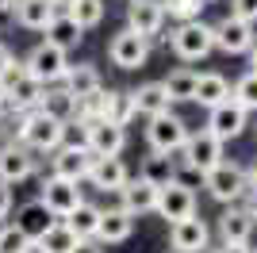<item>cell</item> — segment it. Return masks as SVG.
Instances as JSON below:
<instances>
[{
  "label": "cell",
  "mask_w": 257,
  "mask_h": 253,
  "mask_svg": "<svg viewBox=\"0 0 257 253\" xmlns=\"http://www.w3.org/2000/svg\"><path fill=\"white\" fill-rule=\"evenodd\" d=\"M16 138H20V146L31 150V154H46V150L54 154V150L62 146V138H65V123L43 115V111L35 107V111H23L20 126H16Z\"/></svg>",
  "instance_id": "obj_1"
},
{
  "label": "cell",
  "mask_w": 257,
  "mask_h": 253,
  "mask_svg": "<svg viewBox=\"0 0 257 253\" xmlns=\"http://www.w3.org/2000/svg\"><path fill=\"white\" fill-rule=\"evenodd\" d=\"M200 180H204V188L211 192V200H219V203H238L246 196V188H249L246 169L234 165V161H219V165L207 169Z\"/></svg>",
  "instance_id": "obj_2"
},
{
  "label": "cell",
  "mask_w": 257,
  "mask_h": 253,
  "mask_svg": "<svg viewBox=\"0 0 257 253\" xmlns=\"http://www.w3.org/2000/svg\"><path fill=\"white\" fill-rule=\"evenodd\" d=\"M169 46L181 62H200L215 50V31L207 23L192 20V23H177V31L169 35Z\"/></svg>",
  "instance_id": "obj_3"
},
{
  "label": "cell",
  "mask_w": 257,
  "mask_h": 253,
  "mask_svg": "<svg viewBox=\"0 0 257 253\" xmlns=\"http://www.w3.org/2000/svg\"><path fill=\"white\" fill-rule=\"evenodd\" d=\"M184 161V169L188 173H196V177H204L207 169H215L219 161H223V142L215 135H207V131H196V135L184 138V146L177 150Z\"/></svg>",
  "instance_id": "obj_4"
},
{
  "label": "cell",
  "mask_w": 257,
  "mask_h": 253,
  "mask_svg": "<svg viewBox=\"0 0 257 253\" xmlns=\"http://www.w3.org/2000/svg\"><path fill=\"white\" fill-rule=\"evenodd\" d=\"M20 65H23V73L31 77V81H39L46 88V84H58L65 77L69 58H65V50H58V46H50V42H43V46H35Z\"/></svg>",
  "instance_id": "obj_5"
},
{
  "label": "cell",
  "mask_w": 257,
  "mask_h": 253,
  "mask_svg": "<svg viewBox=\"0 0 257 253\" xmlns=\"http://www.w3.org/2000/svg\"><path fill=\"white\" fill-rule=\"evenodd\" d=\"M188 138V126H184L181 115L173 111H161V115H150V126H146V142H150L154 154H177Z\"/></svg>",
  "instance_id": "obj_6"
},
{
  "label": "cell",
  "mask_w": 257,
  "mask_h": 253,
  "mask_svg": "<svg viewBox=\"0 0 257 253\" xmlns=\"http://www.w3.org/2000/svg\"><path fill=\"white\" fill-rule=\"evenodd\" d=\"M165 222H181L188 215H196V192L184 184L181 177H173L169 184L158 188V207H154Z\"/></svg>",
  "instance_id": "obj_7"
},
{
  "label": "cell",
  "mask_w": 257,
  "mask_h": 253,
  "mask_svg": "<svg viewBox=\"0 0 257 253\" xmlns=\"http://www.w3.org/2000/svg\"><path fill=\"white\" fill-rule=\"evenodd\" d=\"M85 131V146L92 150V158H119L123 146H127V126H115L107 119H96V123H77Z\"/></svg>",
  "instance_id": "obj_8"
},
{
  "label": "cell",
  "mask_w": 257,
  "mask_h": 253,
  "mask_svg": "<svg viewBox=\"0 0 257 253\" xmlns=\"http://www.w3.org/2000/svg\"><path fill=\"white\" fill-rule=\"evenodd\" d=\"M107 58H111V65H119V69H142L146 58H150V39H142V35H135L131 27H123V31L111 35V42H107Z\"/></svg>",
  "instance_id": "obj_9"
},
{
  "label": "cell",
  "mask_w": 257,
  "mask_h": 253,
  "mask_svg": "<svg viewBox=\"0 0 257 253\" xmlns=\"http://www.w3.org/2000/svg\"><path fill=\"white\" fill-rule=\"evenodd\" d=\"M39 200H43V207L50 211L54 219H65L77 203H85V200H81L77 180H62V177H46L43 180V196H39Z\"/></svg>",
  "instance_id": "obj_10"
},
{
  "label": "cell",
  "mask_w": 257,
  "mask_h": 253,
  "mask_svg": "<svg viewBox=\"0 0 257 253\" xmlns=\"http://www.w3.org/2000/svg\"><path fill=\"white\" fill-rule=\"evenodd\" d=\"M207 242H211V230H207L204 219L188 215V219H181V222H169V245H173V253H204Z\"/></svg>",
  "instance_id": "obj_11"
},
{
  "label": "cell",
  "mask_w": 257,
  "mask_h": 253,
  "mask_svg": "<svg viewBox=\"0 0 257 253\" xmlns=\"http://www.w3.org/2000/svg\"><path fill=\"white\" fill-rule=\"evenodd\" d=\"M246 115L249 111H242L234 100H223V104L207 107V135H215L219 142H230V138H238L246 131Z\"/></svg>",
  "instance_id": "obj_12"
},
{
  "label": "cell",
  "mask_w": 257,
  "mask_h": 253,
  "mask_svg": "<svg viewBox=\"0 0 257 253\" xmlns=\"http://www.w3.org/2000/svg\"><path fill=\"white\" fill-rule=\"evenodd\" d=\"M211 31H215V46H219L223 54H246V50H253V42H257L253 23L234 20V16L219 20V23L211 27Z\"/></svg>",
  "instance_id": "obj_13"
},
{
  "label": "cell",
  "mask_w": 257,
  "mask_h": 253,
  "mask_svg": "<svg viewBox=\"0 0 257 253\" xmlns=\"http://www.w3.org/2000/svg\"><path fill=\"white\" fill-rule=\"evenodd\" d=\"M92 150L81 142V146H58L54 150V173L50 177H62V180H81L88 177V169H92Z\"/></svg>",
  "instance_id": "obj_14"
},
{
  "label": "cell",
  "mask_w": 257,
  "mask_h": 253,
  "mask_svg": "<svg viewBox=\"0 0 257 253\" xmlns=\"http://www.w3.org/2000/svg\"><path fill=\"white\" fill-rule=\"evenodd\" d=\"M127 27L142 39H154L165 27V12H161V0H135L127 8Z\"/></svg>",
  "instance_id": "obj_15"
},
{
  "label": "cell",
  "mask_w": 257,
  "mask_h": 253,
  "mask_svg": "<svg viewBox=\"0 0 257 253\" xmlns=\"http://www.w3.org/2000/svg\"><path fill=\"white\" fill-rule=\"evenodd\" d=\"M119 207L127 211L131 219H139V215H150L154 207H158V188H154L150 180H127V184H123V188H119Z\"/></svg>",
  "instance_id": "obj_16"
},
{
  "label": "cell",
  "mask_w": 257,
  "mask_h": 253,
  "mask_svg": "<svg viewBox=\"0 0 257 253\" xmlns=\"http://www.w3.org/2000/svg\"><path fill=\"white\" fill-rule=\"evenodd\" d=\"M54 222H58V219H54L50 211L43 207V200H31V203H23V207L16 211V222H12V226H16V230H20L27 242H39V238L50 230Z\"/></svg>",
  "instance_id": "obj_17"
},
{
  "label": "cell",
  "mask_w": 257,
  "mask_h": 253,
  "mask_svg": "<svg viewBox=\"0 0 257 253\" xmlns=\"http://www.w3.org/2000/svg\"><path fill=\"white\" fill-rule=\"evenodd\" d=\"M253 226L257 222L249 219V211L234 207V203L219 215V238H223V245H246L249 238H253Z\"/></svg>",
  "instance_id": "obj_18"
},
{
  "label": "cell",
  "mask_w": 257,
  "mask_h": 253,
  "mask_svg": "<svg viewBox=\"0 0 257 253\" xmlns=\"http://www.w3.org/2000/svg\"><path fill=\"white\" fill-rule=\"evenodd\" d=\"M35 173V158L23 146H0V184H20Z\"/></svg>",
  "instance_id": "obj_19"
},
{
  "label": "cell",
  "mask_w": 257,
  "mask_h": 253,
  "mask_svg": "<svg viewBox=\"0 0 257 253\" xmlns=\"http://www.w3.org/2000/svg\"><path fill=\"white\" fill-rule=\"evenodd\" d=\"M88 180H92L100 192H119L131 180V173H127V165L119 158H96L92 169H88Z\"/></svg>",
  "instance_id": "obj_20"
},
{
  "label": "cell",
  "mask_w": 257,
  "mask_h": 253,
  "mask_svg": "<svg viewBox=\"0 0 257 253\" xmlns=\"http://www.w3.org/2000/svg\"><path fill=\"white\" fill-rule=\"evenodd\" d=\"M39 111L50 119H58V123H69L77 111V96L65 88V84H54V88H43V96H39Z\"/></svg>",
  "instance_id": "obj_21"
},
{
  "label": "cell",
  "mask_w": 257,
  "mask_h": 253,
  "mask_svg": "<svg viewBox=\"0 0 257 253\" xmlns=\"http://www.w3.org/2000/svg\"><path fill=\"white\" fill-rule=\"evenodd\" d=\"M131 230H135V219H131L123 207H107V211H100L96 242H127Z\"/></svg>",
  "instance_id": "obj_22"
},
{
  "label": "cell",
  "mask_w": 257,
  "mask_h": 253,
  "mask_svg": "<svg viewBox=\"0 0 257 253\" xmlns=\"http://www.w3.org/2000/svg\"><path fill=\"white\" fill-rule=\"evenodd\" d=\"M12 16H16V23L27 27V31H46V23H50L58 12L50 8V0H16V4H12Z\"/></svg>",
  "instance_id": "obj_23"
},
{
  "label": "cell",
  "mask_w": 257,
  "mask_h": 253,
  "mask_svg": "<svg viewBox=\"0 0 257 253\" xmlns=\"http://www.w3.org/2000/svg\"><path fill=\"white\" fill-rule=\"evenodd\" d=\"M39 96H43V84L31 81L27 73H20L16 81L4 84V100H8L16 111H35V107H39Z\"/></svg>",
  "instance_id": "obj_24"
},
{
  "label": "cell",
  "mask_w": 257,
  "mask_h": 253,
  "mask_svg": "<svg viewBox=\"0 0 257 253\" xmlns=\"http://www.w3.org/2000/svg\"><path fill=\"white\" fill-rule=\"evenodd\" d=\"M81 39H85V31H81V27L65 16V12H58V16L46 23V42H50V46H58V50H65V54L77 50V46H81Z\"/></svg>",
  "instance_id": "obj_25"
},
{
  "label": "cell",
  "mask_w": 257,
  "mask_h": 253,
  "mask_svg": "<svg viewBox=\"0 0 257 253\" xmlns=\"http://www.w3.org/2000/svg\"><path fill=\"white\" fill-rule=\"evenodd\" d=\"M131 100H135V111L139 115H161V111H169V96H165V88H161V81H150V84H139L135 92H131Z\"/></svg>",
  "instance_id": "obj_26"
},
{
  "label": "cell",
  "mask_w": 257,
  "mask_h": 253,
  "mask_svg": "<svg viewBox=\"0 0 257 253\" xmlns=\"http://www.w3.org/2000/svg\"><path fill=\"white\" fill-rule=\"evenodd\" d=\"M196 104H204V107H215V104H223V100H230V84H226L223 73H200L196 77V92H192Z\"/></svg>",
  "instance_id": "obj_27"
},
{
  "label": "cell",
  "mask_w": 257,
  "mask_h": 253,
  "mask_svg": "<svg viewBox=\"0 0 257 253\" xmlns=\"http://www.w3.org/2000/svg\"><path fill=\"white\" fill-rule=\"evenodd\" d=\"M62 84H65L73 96H88V92H96V88H104V84H100L96 65H88V62H81V65H65Z\"/></svg>",
  "instance_id": "obj_28"
},
{
  "label": "cell",
  "mask_w": 257,
  "mask_h": 253,
  "mask_svg": "<svg viewBox=\"0 0 257 253\" xmlns=\"http://www.w3.org/2000/svg\"><path fill=\"white\" fill-rule=\"evenodd\" d=\"M65 226L77 234V238H96V222H100V207L96 203H77L69 215H65Z\"/></svg>",
  "instance_id": "obj_29"
},
{
  "label": "cell",
  "mask_w": 257,
  "mask_h": 253,
  "mask_svg": "<svg viewBox=\"0 0 257 253\" xmlns=\"http://www.w3.org/2000/svg\"><path fill=\"white\" fill-rule=\"evenodd\" d=\"M196 77H200V73H192V69H173V73L161 81V88H165V96H169V104H184V100H192Z\"/></svg>",
  "instance_id": "obj_30"
},
{
  "label": "cell",
  "mask_w": 257,
  "mask_h": 253,
  "mask_svg": "<svg viewBox=\"0 0 257 253\" xmlns=\"http://www.w3.org/2000/svg\"><path fill=\"white\" fill-rule=\"evenodd\" d=\"M104 12H107V4L104 0H73L69 4V20L81 27V31H88V27H100V20H104Z\"/></svg>",
  "instance_id": "obj_31"
},
{
  "label": "cell",
  "mask_w": 257,
  "mask_h": 253,
  "mask_svg": "<svg viewBox=\"0 0 257 253\" xmlns=\"http://www.w3.org/2000/svg\"><path fill=\"white\" fill-rule=\"evenodd\" d=\"M135 115H139V111H135V100H131V92H107V104H104V119H107V123L127 126Z\"/></svg>",
  "instance_id": "obj_32"
},
{
  "label": "cell",
  "mask_w": 257,
  "mask_h": 253,
  "mask_svg": "<svg viewBox=\"0 0 257 253\" xmlns=\"http://www.w3.org/2000/svg\"><path fill=\"white\" fill-rule=\"evenodd\" d=\"M39 242H43V249H46V253H69L77 242H81V238H77V234L69 230V226H65L62 219H58V222L50 226V230H46L43 238H39Z\"/></svg>",
  "instance_id": "obj_33"
},
{
  "label": "cell",
  "mask_w": 257,
  "mask_h": 253,
  "mask_svg": "<svg viewBox=\"0 0 257 253\" xmlns=\"http://www.w3.org/2000/svg\"><path fill=\"white\" fill-rule=\"evenodd\" d=\"M230 100H234L242 111H257V69H249L246 77H238V81H234Z\"/></svg>",
  "instance_id": "obj_34"
},
{
  "label": "cell",
  "mask_w": 257,
  "mask_h": 253,
  "mask_svg": "<svg viewBox=\"0 0 257 253\" xmlns=\"http://www.w3.org/2000/svg\"><path fill=\"white\" fill-rule=\"evenodd\" d=\"M142 180H150L154 188H161V184H169V180H173V165H169V154H154V158H146V165H142Z\"/></svg>",
  "instance_id": "obj_35"
},
{
  "label": "cell",
  "mask_w": 257,
  "mask_h": 253,
  "mask_svg": "<svg viewBox=\"0 0 257 253\" xmlns=\"http://www.w3.org/2000/svg\"><path fill=\"white\" fill-rule=\"evenodd\" d=\"M161 12L177 23H192V20H200L204 4H200V0H161Z\"/></svg>",
  "instance_id": "obj_36"
},
{
  "label": "cell",
  "mask_w": 257,
  "mask_h": 253,
  "mask_svg": "<svg viewBox=\"0 0 257 253\" xmlns=\"http://www.w3.org/2000/svg\"><path fill=\"white\" fill-rule=\"evenodd\" d=\"M23 245H27V238L16 226H0V253H20Z\"/></svg>",
  "instance_id": "obj_37"
},
{
  "label": "cell",
  "mask_w": 257,
  "mask_h": 253,
  "mask_svg": "<svg viewBox=\"0 0 257 253\" xmlns=\"http://www.w3.org/2000/svg\"><path fill=\"white\" fill-rule=\"evenodd\" d=\"M20 73H23V65L16 62V54H12V50H0V84L16 81Z\"/></svg>",
  "instance_id": "obj_38"
},
{
  "label": "cell",
  "mask_w": 257,
  "mask_h": 253,
  "mask_svg": "<svg viewBox=\"0 0 257 253\" xmlns=\"http://www.w3.org/2000/svg\"><path fill=\"white\" fill-rule=\"evenodd\" d=\"M230 16L246 20V23H257V0H230Z\"/></svg>",
  "instance_id": "obj_39"
},
{
  "label": "cell",
  "mask_w": 257,
  "mask_h": 253,
  "mask_svg": "<svg viewBox=\"0 0 257 253\" xmlns=\"http://www.w3.org/2000/svg\"><path fill=\"white\" fill-rule=\"evenodd\" d=\"M8 215H12V188H8V184H0V226H4Z\"/></svg>",
  "instance_id": "obj_40"
},
{
  "label": "cell",
  "mask_w": 257,
  "mask_h": 253,
  "mask_svg": "<svg viewBox=\"0 0 257 253\" xmlns=\"http://www.w3.org/2000/svg\"><path fill=\"white\" fill-rule=\"evenodd\" d=\"M69 253H104V249H100V242H96V238H81V242H77Z\"/></svg>",
  "instance_id": "obj_41"
},
{
  "label": "cell",
  "mask_w": 257,
  "mask_h": 253,
  "mask_svg": "<svg viewBox=\"0 0 257 253\" xmlns=\"http://www.w3.org/2000/svg\"><path fill=\"white\" fill-rule=\"evenodd\" d=\"M242 200H246V211H249V219L257 222V188H246V196H242Z\"/></svg>",
  "instance_id": "obj_42"
},
{
  "label": "cell",
  "mask_w": 257,
  "mask_h": 253,
  "mask_svg": "<svg viewBox=\"0 0 257 253\" xmlns=\"http://www.w3.org/2000/svg\"><path fill=\"white\" fill-rule=\"evenodd\" d=\"M215 253H257V249L246 242V245H223V249H215Z\"/></svg>",
  "instance_id": "obj_43"
},
{
  "label": "cell",
  "mask_w": 257,
  "mask_h": 253,
  "mask_svg": "<svg viewBox=\"0 0 257 253\" xmlns=\"http://www.w3.org/2000/svg\"><path fill=\"white\" fill-rule=\"evenodd\" d=\"M69 4H73V0H50V8H54V12H69Z\"/></svg>",
  "instance_id": "obj_44"
},
{
  "label": "cell",
  "mask_w": 257,
  "mask_h": 253,
  "mask_svg": "<svg viewBox=\"0 0 257 253\" xmlns=\"http://www.w3.org/2000/svg\"><path fill=\"white\" fill-rule=\"evenodd\" d=\"M246 180H249V188H257V165H253V169L246 173Z\"/></svg>",
  "instance_id": "obj_45"
},
{
  "label": "cell",
  "mask_w": 257,
  "mask_h": 253,
  "mask_svg": "<svg viewBox=\"0 0 257 253\" xmlns=\"http://www.w3.org/2000/svg\"><path fill=\"white\" fill-rule=\"evenodd\" d=\"M12 4H16V0H0V16H4V12H12Z\"/></svg>",
  "instance_id": "obj_46"
},
{
  "label": "cell",
  "mask_w": 257,
  "mask_h": 253,
  "mask_svg": "<svg viewBox=\"0 0 257 253\" xmlns=\"http://www.w3.org/2000/svg\"><path fill=\"white\" fill-rule=\"evenodd\" d=\"M4 107H8V100H4V84H0V111H4Z\"/></svg>",
  "instance_id": "obj_47"
},
{
  "label": "cell",
  "mask_w": 257,
  "mask_h": 253,
  "mask_svg": "<svg viewBox=\"0 0 257 253\" xmlns=\"http://www.w3.org/2000/svg\"><path fill=\"white\" fill-rule=\"evenodd\" d=\"M253 69H257V42H253Z\"/></svg>",
  "instance_id": "obj_48"
},
{
  "label": "cell",
  "mask_w": 257,
  "mask_h": 253,
  "mask_svg": "<svg viewBox=\"0 0 257 253\" xmlns=\"http://www.w3.org/2000/svg\"><path fill=\"white\" fill-rule=\"evenodd\" d=\"M200 4H215V0H200Z\"/></svg>",
  "instance_id": "obj_49"
},
{
  "label": "cell",
  "mask_w": 257,
  "mask_h": 253,
  "mask_svg": "<svg viewBox=\"0 0 257 253\" xmlns=\"http://www.w3.org/2000/svg\"><path fill=\"white\" fill-rule=\"evenodd\" d=\"M0 50H4V46H0Z\"/></svg>",
  "instance_id": "obj_50"
}]
</instances>
